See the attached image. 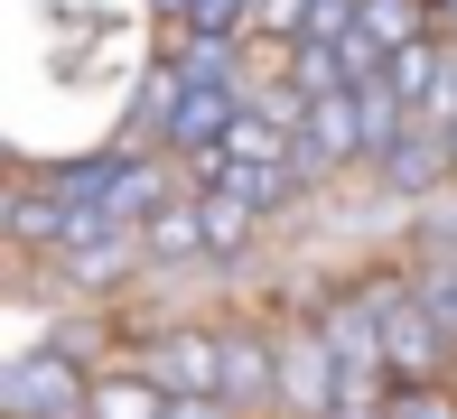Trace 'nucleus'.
<instances>
[{"label":"nucleus","mask_w":457,"mask_h":419,"mask_svg":"<svg viewBox=\"0 0 457 419\" xmlns=\"http://www.w3.org/2000/svg\"><path fill=\"white\" fill-rule=\"evenodd\" d=\"M253 10H262V0H187V29H205V37H253Z\"/></svg>","instance_id":"nucleus-15"},{"label":"nucleus","mask_w":457,"mask_h":419,"mask_svg":"<svg viewBox=\"0 0 457 419\" xmlns=\"http://www.w3.org/2000/svg\"><path fill=\"white\" fill-rule=\"evenodd\" d=\"M373 308H383V364H392V382H439V373L457 364V345L439 335V317L420 308L411 270H402V280H373Z\"/></svg>","instance_id":"nucleus-2"},{"label":"nucleus","mask_w":457,"mask_h":419,"mask_svg":"<svg viewBox=\"0 0 457 419\" xmlns=\"http://www.w3.org/2000/svg\"><path fill=\"white\" fill-rule=\"evenodd\" d=\"M448 37L457 29H429V37H411V47H392V94H402L411 103V112H420V103H429V84H439V66H448Z\"/></svg>","instance_id":"nucleus-11"},{"label":"nucleus","mask_w":457,"mask_h":419,"mask_svg":"<svg viewBox=\"0 0 457 419\" xmlns=\"http://www.w3.org/2000/svg\"><path fill=\"white\" fill-rule=\"evenodd\" d=\"M364 29L383 37V47H411V37L448 29V19H439V0H364Z\"/></svg>","instance_id":"nucleus-12"},{"label":"nucleus","mask_w":457,"mask_h":419,"mask_svg":"<svg viewBox=\"0 0 457 419\" xmlns=\"http://www.w3.org/2000/svg\"><path fill=\"white\" fill-rule=\"evenodd\" d=\"M327 419H392V401H337Z\"/></svg>","instance_id":"nucleus-19"},{"label":"nucleus","mask_w":457,"mask_h":419,"mask_svg":"<svg viewBox=\"0 0 457 419\" xmlns=\"http://www.w3.org/2000/svg\"><path fill=\"white\" fill-rule=\"evenodd\" d=\"M411 289H420V308L439 317V335L457 345V261H411Z\"/></svg>","instance_id":"nucleus-13"},{"label":"nucleus","mask_w":457,"mask_h":419,"mask_svg":"<svg viewBox=\"0 0 457 419\" xmlns=\"http://www.w3.org/2000/svg\"><path fill=\"white\" fill-rule=\"evenodd\" d=\"M85 419H169V382L150 364H112V373H94Z\"/></svg>","instance_id":"nucleus-8"},{"label":"nucleus","mask_w":457,"mask_h":419,"mask_svg":"<svg viewBox=\"0 0 457 419\" xmlns=\"http://www.w3.org/2000/svg\"><path fill=\"white\" fill-rule=\"evenodd\" d=\"M439 19H448V29H457V0H439Z\"/></svg>","instance_id":"nucleus-21"},{"label":"nucleus","mask_w":457,"mask_h":419,"mask_svg":"<svg viewBox=\"0 0 457 419\" xmlns=\"http://www.w3.org/2000/svg\"><path fill=\"white\" fill-rule=\"evenodd\" d=\"M448 150H457V131H448Z\"/></svg>","instance_id":"nucleus-22"},{"label":"nucleus","mask_w":457,"mask_h":419,"mask_svg":"<svg viewBox=\"0 0 457 419\" xmlns=\"http://www.w3.org/2000/svg\"><path fill=\"white\" fill-rule=\"evenodd\" d=\"M47 270L75 299H112V289H131L140 270H150V234H140V224H94V234H75Z\"/></svg>","instance_id":"nucleus-3"},{"label":"nucleus","mask_w":457,"mask_h":419,"mask_svg":"<svg viewBox=\"0 0 457 419\" xmlns=\"http://www.w3.org/2000/svg\"><path fill=\"white\" fill-rule=\"evenodd\" d=\"M140 234H150V270H178V261H215V251H205V205H196V186H178V196L159 205L150 224H140Z\"/></svg>","instance_id":"nucleus-9"},{"label":"nucleus","mask_w":457,"mask_h":419,"mask_svg":"<svg viewBox=\"0 0 457 419\" xmlns=\"http://www.w3.org/2000/svg\"><path fill=\"white\" fill-rule=\"evenodd\" d=\"M196 205H205V251H215V261H243L253 234H262V215L243 196H224V186H196Z\"/></svg>","instance_id":"nucleus-10"},{"label":"nucleus","mask_w":457,"mask_h":419,"mask_svg":"<svg viewBox=\"0 0 457 419\" xmlns=\"http://www.w3.org/2000/svg\"><path fill=\"white\" fill-rule=\"evenodd\" d=\"M94 364H75L66 345H29L0 364V419H85Z\"/></svg>","instance_id":"nucleus-1"},{"label":"nucleus","mask_w":457,"mask_h":419,"mask_svg":"<svg viewBox=\"0 0 457 419\" xmlns=\"http://www.w3.org/2000/svg\"><path fill=\"white\" fill-rule=\"evenodd\" d=\"M337 391H345V354H337V335H327L318 317H299V326L280 335V410L327 419V410H337Z\"/></svg>","instance_id":"nucleus-4"},{"label":"nucleus","mask_w":457,"mask_h":419,"mask_svg":"<svg viewBox=\"0 0 457 419\" xmlns=\"http://www.w3.org/2000/svg\"><path fill=\"white\" fill-rule=\"evenodd\" d=\"M392 419H457V401L439 382H392Z\"/></svg>","instance_id":"nucleus-17"},{"label":"nucleus","mask_w":457,"mask_h":419,"mask_svg":"<svg viewBox=\"0 0 457 419\" xmlns=\"http://www.w3.org/2000/svg\"><path fill=\"white\" fill-rule=\"evenodd\" d=\"M364 29V0H308V47H345V37ZM299 37H289V47H299Z\"/></svg>","instance_id":"nucleus-14"},{"label":"nucleus","mask_w":457,"mask_h":419,"mask_svg":"<svg viewBox=\"0 0 457 419\" xmlns=\"http://www.w3.org/2000/svg\"><path fill=\"white\" fill-rule=\"evenodd\" d=\"M224 401L243 419L280 410V335H253V326H224Z\"/></svg>","instance_id":"nucleus-7"},{"label":"nucleus","mask_w":457,"mask_h":419,"mask_svg":"<svg viewBox=\"0 0 457 419\" xmlns=\"http://www.w3.org/2000/svg\"><path fill=\"white\" fill-rule=\"evenodd\" d=\"M140 364L169 391H224V326H159L140 345Z\"/></svg>","instance_id":"nucleus-6"},{"label":"nucleus","mask_w":457,"mask_h":419,"mask_svg":"<svg viewBox=\"0 0 457 419\" xmlns=\"http://www.w3.org/2000/svg\"><path fill=\"white\" fill-rule=\"evenodd\" d=\"M448 177H457V150H448V131H429V121H411V140H392V150L373 159V186H383L392 205L448 196Z\"/></svg>","instance_id":"nucleus-5"},{"label":"nucleus","mask_w":457,"mask_h":419,"mask_svg":"<svg viewBox=\"0 0 457 419\" xmlns=\"http://www.w3.org/2000/svg\"><path fill=\"white\" fill-rule=\"evenodd\" d=\"M299 29H308V0H262V10H253V37H262V47H289Z\"/></svg>","instance_id":"nucleus-16"},{"label":"nucleus","mask_w":457,"mask_h":419,"mask_svg":"<svg viewBox=\"0 0 457 419\" xmlns=\"http://www.w3.org/2000/svg\"><path fill=\"white\" fill-rule=\"evenodd\" d=\"M150 19L159 29H187V0H150Z\"/></svg>","instance_id":"nucleus-20"},{"label":"nucleus","mask_w":457,"mask_h":419,"mask_svg":"<svg viewBox=\"0 0 457 419\" xmlns=\"http://www.w3.org/2000/svg\"><path fill=\"white\" fill-rule=\"evenodd\" d=\"M169 419H243L224 391H169Z\"/></svg>","instance_id":"nucleus-18"}]
</instances>
